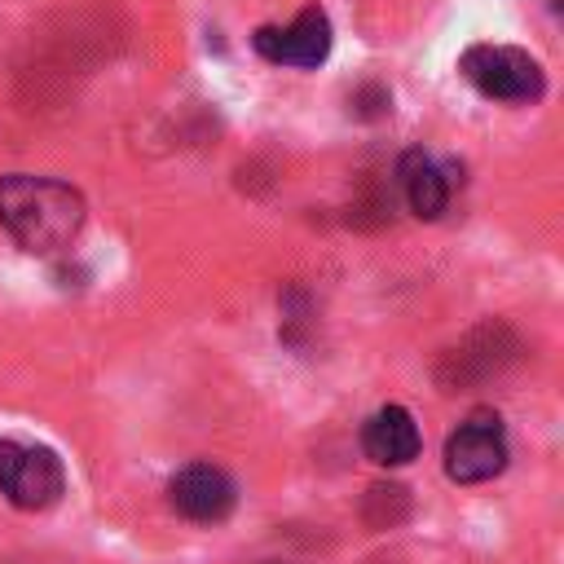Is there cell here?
<instances>
[{"label":"cell","mask_w":564,"mask_h":564,"mask_svg":"<svg viewBox=\"0 0 564 564\" xmlns=\"http://www.w3.org/2000/svg\"><path fill=\"white\" fill-rule=\"evenodd\" d=\"M0 225L35 256H53L84 229V194L53 176H0Z\"/></svg>","instance_id":"1"},{"label":"cell","mask_w":564,"mask_h":564,"mask_svg":"<svg viewBox=\"0 0 564 564\" xmlns=\"http://www.w3.org/2000/svg\"><path fill=\"white\" fill-rule=\"evenodd\" d=\"M520 357V339L507 322L489 317L480 326H471L458 344H449L436 361V383L445 392H458V388H476V383H489L494 375H502L511 361Z\"/></svg>","instance_id":"2"},{"label":"cell","mask_w":564,"mask_h":564,"mask_svg":"<svg viewBox=\"0 0 564 564\" xmlns=\"http://www.w3.org/2000/svg\"><path fill=\"white\" fill-rule=\"evenodd\" d=\"M66 467L48 445L0 441V494L22 511H44L62 498Z\"/></svg>","instance_id":"3"},{"label":"cell","mask_w":564,"mask_h":564,"mask_svg":"<svg viewBox=\"0 0 564 564\" xmlns=\"http://www.w3.org/2000/svg\"><path fill=\"white\" fill-rule=\"evenodd\" d=\"M458 70L494 101H538L546 79L542 66L524 53V48H507V44H476L463 53Z\"/></svg>","instance_id":"4"},{"label":"cell","mask_w":564,"mask_h":564,"mask_svg":"<svg viewBox=\"0 0 564 564\" xmlns=\"http://www.w3.org/2000/svg\"><path fill=\"white\" fill-rule=\"evenodd\" d=\"M507 467V432L494 410L467 414L445 441V476L458 485L494 480Z\"/></svg>","instance_id":"5"},{"label":"cell","mask_w":564,"mask_h":564,"mask_svg":"<svg viewBox=\"0 0 564 564\" xmlns=\"http://www.w3.org/2000/svg\"><path fill=\"white\" fill-rule=\"evenodd\" d=\"M251 44L264 62L308 70V66H322L330 53V18L317 4H308V9H300V18L291 26H260L251 35Z\"/></svg>","instance_id":"6"},{"label":"cell","mask_w":564,"mask_h":564,"mask_svg":"<svg viewBox=\"0 0 564 564\" xmlns=\"http://www.w3.org/2000/svg\"><path fill=\"white\" fill-rule=\"evenodd\" d=\"M167 502H172L176 516H185V520L216 524V520H225V516L234 511L238 489H234V480H229L220 467H212V463H189V467H181V471L172 476Z\"/></svg>","instance_id":"7"},{"label":"cell","mask_w":564,"mask_h":564,"mask_svg":"<svg viewBox=\"0 0 564 564\" xmlns=\"http://www.w3.org/2000/svg\"><path fill=\"white\" fill-rule=\"evenodd\" d=\"M419 427H414V414L405 405H383L366 419L361 427V449L370 463L379 467H405L410 458H419Z\"/></svg>","instance_id":"8"},{"label":"cell","mask_w":564,"mask_h":564,"mask_svg":"<svg viewBox=\"0 0 564 564\" xmlns=\"http://www.w3.org/2000/svg\"><path fill=\"white\" fill-rule=\"evenodd\" d=\"M397 176H401L405 203H410V212H414L419 220H436V216L445 212V203H449V181H445V172H441L423 150L401 154Z\"/></svg>","instance_id":"9"},{"label":"cell","mask_w":564,"mask_h":564,"mask_svg":"<svg viewBox=\"0 0 564 564\" xmlns=\"http://www.w3.org/2000/svg\"><path fill=\"white\" fill-rule=\"evenodd\" d=\"M361 516H366L370 529H392L410 516V494L401 485H370L366 502H361Z\"/></svg>","instance_id":"10"},{"label":"cell","mask_w":564,"mask_h":564,"mask_svg":"<svg viewBox=\"0 0 564 564\" xmlns=\"http://www.w3.org/2000/svg\"><path fill=\"white\" fill-rule=\"evenodd\" d=\"M375 564H388V560H375Z\"/></svg>","instance_id":"11"}]
</instances>
